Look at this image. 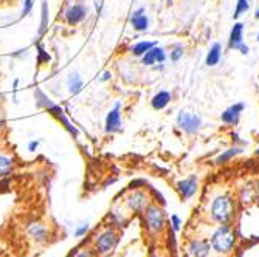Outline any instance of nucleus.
Wrapping results in <instances>:
<instances>
[{"label":"nucleus","instance_id":"1","mask_svg":"<svg viewBox=\"0 0 259 257\" xmlns=\"http://www.w3.org/2000/svg\"><path fill=\"white\" fill-rule=\"evenodd\" d=\"M34 98H36V106L39 109H45L51 117L56 118L59 123H62V126L66 127V130L73 135L75 138L80 135V132H78V128L75 126H72V123L69 121V118L66 117V113H64V110L61 109V106H56L53 101H51L41 88H36L34 90Z\"/></svg>","mask_w":259,"mask_h":257},{"label":"nucleus","instance_id":"2","mask_svg":"<svg viewBox=\"0 0 259 257\" xmlns=\"http://www.w3.org/2000/svg\"><path fill=\"white\" fill-rule=\"evenodd\" d=\"M233 211H235V204L230 195H219L211 203V217L217 223L227 225L231 220Z\"/></svg>","mask_w":259,"mask_h":257},{"label":"nucleus","instance_id":"3","mask_svg":"<svg viewBox=\"0 0 259 257\" xmlns=\"http://www.w3.org/2000/svg\"><path fill=\"white\" fill-rule=\"evenodd\" d=\"M211 245L217 253H227L235 245V233L228 225H222L213 234Z\"/></svg>","mask_w":259,"mask_h":257},{"label":"nucleus","instance_id":"4","mask_svg":"<svg viewBox=\"0 0 259 257\" xmlns=\"http://www.w3.org/2000/svg\"><path fill=\"white\" fill-rule=\"evenodd\" d=\"M177 126L180 127V130H183L186 135H194L202 128L203 121L200 118V115H197V113H192L188 110H180L177 115Z\"/></svg>","mask_w":259,"mask_h":257},{"label":"nucleus","instance_id":"5","mask_svg":"<svg viewBox=\"0 0 259 257\" xmlns=\"http://www.w3.org/2000/svg\"><path fill=\"white\" fill-rule=\"evenodd\" d=\"M228 48L239 51V53L244 56L250 53L249 45H245V42H244V23L242 22H236L233 25V28L230 31V37H228Z\"/></svg>","mask_w":259,"mask_h":257},{"label":"nucleus","instance_id":"6","mask_svg":"<svg viewBox=\"0 0 259 257\" xmlns=\"http://www.w3.org/2000/svg\"><path fill=\"white\" fill-rule=\"evenodd\" d=\"M145 217H146V223L151 231H162L165 226V212L162 208L151 204V206L145 208Z\"/></svg>","mask_w":259,"mask_h":257},{"label":"nucleus","instance_id":"7","mask_svg":"<svg viewBox=\"0 0 259 257\" xmlns=\"http://www.w3.org/2000/svg\"><path fill=\"white\" fill-rule=\"evenodd\" d=\"M244 110H245L244 102H235V104H231L221 113V121L227 126H238Z\"/></svg>","mask_w":259,"mask_h":257},{"label":"nucleus","instance_id":"8","mask_svg":"<svg viewBox=\"0 0 259 257\" xmlns=\"http://www.w3.org/2000/svg\"><path fill=\"white\" fill-rule=\"evenodd\" d=\"M120 107H121V104H120V102H116L115 107L107 113V117H106V127H104V130L107 133H118V132L123 130V121H121Z\"/></svg>","mask_w":259,"mask_h":257},{"label":"nucleus","instance_id":"9","mask_svg":"<svg viewBox=\"0 0 259 257\" xmlns=\"http://www.w3.org/2000/svg\"><path fill=\"white\" fill-rule=\"evenodd\" d=\"M166 58H168L166 50L160 45H155L148 51V53L141 56V64H143L145 67H154L155 64H165Z\"/></svg>","mask_w":259,"mask_h":257},{"label":"nucleus","instance_id":"10","mask_svg":"<svg viewBox=\"0 0 259 257\" xmlns=\"http://www.w3.org/2000/svg\"><path fill=\"white\" fill-rule=\"evenodd\" d=\"M197 185H199L197 175H188L186 178L180 180V182L177 183V189L180 192V195H182V198L188 200V198H191L194 194H196Z\"/></svg>","mask_w":259,"mask_h":257},{"label":"nucleus","instance_id":"11","mask_svg":"<svg viewBox=\"0 0 259 257\" xmlns=\"http://www.w3.org/2000/svg\"><path fill=\"white\" fill-rule=\"evenodd\" d=\"M116 242H118V237L113 233L112 229H107L104 231L96 240V250L101 253V254H106V253H110L115 247H116Z\"/></svg>","mask_w":259,"mask_h":257},{"label":"nucleus","instance_id":"12","mask_svg":"<svg viewBox=\"0 0 259 257\" xmlns=\"http://www.w3.org/2000/svg\"><path fill=\"white\" fill-rule=\"evenodd\" d=\"M87 14H88V11H87L86 6L73 5V6H70L66 11V19H67L69 25H72V27H73V25H78V23H81L83 20H86Z\"/></svg>","mask_w":259,"mask_h":257},{"label":"nucleus","instance_id":"13","mask_svg":"<svg viewBox=\"0 0 259 257\" xmlns=\"http://www.w3.org/2000/svg\"><path fill=\"white\" fill-rule=\"evenodd\" d=\"M131 25H132V28L138 33H143L149 28V17L145 14V8H138L132 12Z\"/></svg>","mask_w":259,"mask_h":257},{"label":"nucleus","instance_id":"14","mask_svg":"<svg viewBox=\"0 0 259 257\" xmlns=\"http://www.w3.org/2000/svg\"><path fill=\"white\" fill-rule=\"evenodd\" d=\"M173 101V95L168 92V90H160L159 93H155L151 99V106L154 110H165L168 106H170V102Z\"/></svg>","mask_w":259,"mask_h":257},{"label":"nucleus","instance_id":"15","mask_svg":"<svg viewBox=\"0 0 259 257\" xmlns=\"http://www.w3.org/2000/svg\"><path fill=\"white\" fill-rule=\"evenodd\" d=\"M127 204H129V208H131L132 211H137V212L141 211V209H145L148 206L146 195L141 191H135V192H132V194L127 197Z\"/></svg>","mask_w":259,"mask_h":257},{"label":"nucleus","instance_id":"16","mask_svg":"<svg viewBox=\"0 0 259 257\" xmlns=\"http://www.w3.org/2000/svg\"><path fill=\"white\" fill-rule=\"evenodd\" d=\"M221 58H222V45L219 42H214L208 53H206V58H205V65L206 67H216L219 62H221Z\"/></svg>","mask_w":259,"mask_h":257},{"label":"nucleus","instance_id":"17","mask_svg":"<svg viewBox=\"0 0 259 257\" xmlns=\"http://www.w3.org/2000/svg\"><path fill=\"white\" fill-rule=\"evenodd\" d=\"M28 234L30 237L37 242V243H42L47 240L48 237V229L42 225V223H33L30 228H28Z\"/></svg>","mask_w":259,"mask_h":257},{"label":"nucleus","instance_id":"18","mask_svg":"<svg viewBox=\"0 0 259 257\" xmlns=\"http://www.w3.org/2000/svg\"><path fill=\"white\" fill-rule=\"evenodd\" d=\"M244 152V147L242 146H233V147H230V149H227V150H224L221 155H219L216 160H214V163L216 164H225V163H228L230 160H233L235 157H238V155H241V153Z\"/></svg>","mask_w":259,"mask_h":257},{"label":"nucleus","instance_id":"19","mask_svg":"<svg viewBox=\"0 0 259 257\" xmlns=\"http://www.w3.org/2000/svg\"><path fill=\"white\" fill-rule=\"evenodd\" d=\"M210 251V245L203 240H194L189 245V254L192 257H206Z\"/></svg>","mask_w":259,"mask_h":257},{"label":"nucleus","instance_id":"20","mask_svg":"<svg viewBox=\"0 0 259 257\" xmlns=\"http://www.w3.org/2000/svg\"><path fill=\"white\" fill-rule=\"evenodd\" d=\"M67 87H69L70 95L81 93V90H83V87H84V82H83V79H81V76L78 74V73H72V74L69 76Z\"/></svg>","mask_w":259,"mask_h":257},{"label":"nucleus","instance_id":"21","mask_svg":"<svg viewBox=\"0 0 259 257\" xmlns=\"http://www.w3.org/2000/svg\"><path fill=\"white\" fill-rule=\"evenodd\" d=\"M157 45V42H154V41H141V42H137L132 48H131V53L137 58H141L145 53H148V51Z\"/></svg>","mask_w":259,"mask_h":257},{"label":"nucleus","instance_id":"22","mask_svg":"<svg viewBox=\"0 0 259 257\" xmlns=\"http://www.w3.org/2000/svg\"><path fill=\"white\" fill-rule=\"evenodd\" d=\"M48 28V3L47 0H42V9H41V27H39V36H42Z\"/></svg>","mask_w":259,"mask_h":257},{"label":"nucleus","instance_id":"23","mask_svg":"<svg viewBox=\"0 0 259 257\" xmlns=\"http://www.w3.org/2000/svg\"><path fill=\"white\" fill-rule=\"evenodd\" d=\"M14 166V161H12L9 157L0 155V178H3L5 175H8Z\"/></svg>","mask_w":259,"mask_h":257},{"label":"nucleus","instance_id":"24","mask_svg":"<svg viewBox=\"0 0 259 257\" xmlns=\"http://www.w3.org/2000/svg\"><path fill=\"white\" fill-rule=\"evenodd\" d=\"M249 11H250V2L249 0H238L235 12H233V19H238L242 14H245V12H249Z\"/></svg>","mask_w":259,"mask_h":257},{"label":"nucleus","instance_id":"25","mask_svg":"<svg viewBox=\"0 0 259 257\" xmlns=\"http://www.w3.org/2000/svg\"><path fill=\"white\" fill-rule=\"evenodd\" d=\"M183 55H185V47L182 44H175L173 47V51L170 53V59H171V62H178L183 58Z\"/></svg>","mask_w":259,"mask_h":257},{"label":"nucleus","instance_id":"26","mask_svg":"<svg viewBox=\"0 0 259 257\" xmlns=\"http://www.w3.org/2000/svg\"><path fill=\"white\" fill-rule=\"evenodd\" d=\"M36 47H37V64H39V65H42V64H48L51 61L50 55L42 48L41 44H37Z\"/></svg>","mask_w":259,"mask_h":257},{"label":"nucleus","instance_id":"27","mask_svg":"<svg viewBox=\"0 0 259 257\" xmlns=\"http://www.w3.org/2000/svg\"><path fill=\"white\" fill-rule=\"evenodd\" d=\"M33 8V0H23V9H22V14L20 17H25L30 14V11Z\"/></svg>","mask_w":259,"mask_h":257},{"label":"nucleus","instance_id":"28","mask_svg":"<svg viewBox=\"0 0 259 257\" xmlns=\"http://www.w3.org/2000/svg\"><path fill=\"white\" fill-rule=\"evenodd\" d=\"M87 231H88V225L87 223H81V226L75 231V236L76 237H81V236H84L87 233Z\"/></svg>","mask_w":259,"mask_h":257},{"label":"nucleus","instance_id":"29","mask_svg":"<svg viewBox=\"0 0 259 257\" xmlns=\"http://www.w3.org/2000/svg\"><path fill=\"white\" fill-rule=\"evenodd\" d=\"M171 222H173V225H174V231H180V225H182V220H180V217H178L177 214H174V215L171 217Z\"/></svg>","mask_w":259,"mask_h":257},{"label":"nucleus","instance_id":"30","mask_svg":"<svg viewBox=\"0 0 259 257\" xmlns=\"http://www.w3.org/2000/svg\"><path fill=\"white\" fill-rule=\"evenodd\" d=\"M112 78V74H110V71H104L102 73V76H101V79L99 81H102V82H106V81H109Z\"/></svg>","mask_w":259,"mask_h":257},{"label":"nucleus","instance_id":"31","mask_svg":"<svg viewBox=\"0 0 259 257\" xmlns=\"http://www.w3.org/2000/svg\"><path fill=\"white\" fill-rule=\"evenodd\" d=\"M37 146H39L37 141H31V143L28 144V150H30V152H34V150L37 149Z\"/></svg>","mask_w":259,"mask_h":257},{"label":"nucleus","instance_id":"32","mask_svg":"<svg viewBox=\"0 0 259 257\" xmlns=\"http://www.w3.org/2000/svg\"><path fill=\"white\" fill-rule=\"evenodd\" d=\"M231 138H233V141H236V143H241V144H244L242 141L239 139V135H238V133H231Z\"/></svg>","mask_w":259,"mask_h":257},{"label":"nucleus","instance_id":"33","mask_svg":"<svg viewBox=\"0 0 259 257\" xmlns=\"http://www.w3.org/2000/svg\"><path fill=\"white\" fill-rule=\"evenodd\" d=\"M76 257H90V253H87V251H81V253H78V254H76Z\"/></svg>","mask_w":259,"mask_h":257},{"label":"nucleus","instance_id":"34","mask_svg":"<svg viewBox=\"0 0 259 257\" xmlns=\"http://www.w3.org/2000/svg\"><path fill=\"white\" fill-rule=\"evenodd\" d=\"M255 19L259 20V9H256V12H255Z\"/></svg>","mask_w":259,"mask_h":257},{"label":"nucleus","instance_id":"35","mask_svg":"<svg viewBox=\"0 0 259 257\" xmlns=\"http://www.w3.org/2000/svg\"><path fill=\"white\" fill-rule=\"evenodd\" d=\"M255 153H256V155L259 157V149H256V152H255Z\"/></svg>","mask_w":259,"mask_h":257},{"label":"nucleus","instance_id":"36","mask_svg":"<svg viewBox=\"0 0 259 257\" xmlns=\"http://www.w3.org/2000/svg\"><path fill=\"white\" fill-rule=\"evenodd\" d=\"M2 126H3V121H0V128H2Z\"/></svg>","mask_w":259,"mask_h":257},{"label":"nucleus","instance_id":"37","mask_svg":"<svg viewBox=\"0 0 259 257\" xmlns=\"http://www.w3.org/2000/svg\"><path fill=\"white\" fill-rule=\"evenodd\" d=\"M256 41H259V33H258V36H256Z\"/></svg>","mask_w":259,"mask_h":257}]
</instances>
